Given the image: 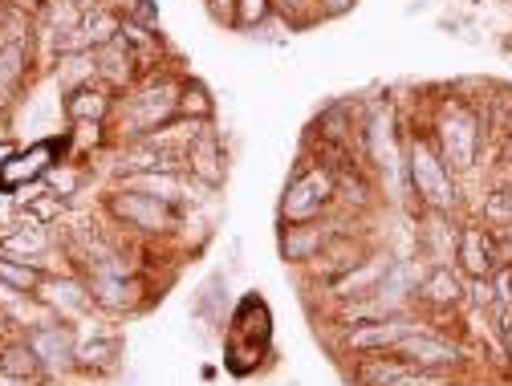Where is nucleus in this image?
Wrapping results in <instances>:
<instances>
[{
    "label": "nucleus",
    "mask_w": 512,
    "mask_h": 386,
    "mask_svg": "<svg viewBox=\"0 0 512 386\" xmlns=\"http://www.w3.org/2000/svg\"><path fill=\"white\" fill-rule=\"evenodd\" d=\"M187 175L200 187H220L228 179V151H224L220 135L212 131V122L187 143Z\"/></svg>",
    "instance_id": "9d476101"
},
{
    "label": "nucleus",
    "mask_w": 512,
    "mask_h": 386,
    "mask_svg": "<svg viewBox=\"0 0 512 386\" xmlns=\"http://www.w3.org/2000/svg\"><path fill=\"white\" fill-rule=\"evenodd\" d=\"M423 305L439 309V313H456L468 305V277L460 269H447V265H431L419 281V293H415Z\"/></svg>",
    "instance_id": "f8f14e48"
},
{
    "label": "nucleus",
    "mask_w": 512,
    "mask_h": 386,
    "mask_svg": "<svg viewBox=\"0 0 512 386\" xmlns=\"http://www.w3.org/2000/svg\"><path fill=\"white\" fill-rule=\"evenodd\" d=\"M403 163H407V191L419 196L427 212H452L460 204V187H456L460 175L439 155L431 131L403 135Z\"/></svg>",
    "instance_id": "f03ea898"
},
{
    "label": "nucleus",
    "mask_w": 512,
    "mask_h": 386,
    "mask_svg": "<svg viewBox=\"0 0 512 386\" xmlns=\"http://www.w3.org/2000/svg\"><path fill=\"white\" fill-rule=\"evenodd\" d=\"M45 179H49V187H53V196H61V200H66V196H74V191H78V183H82V175H78V171H70L66 163L49 167V171H45Z\"/></svg>",
    "instance_id": "c85d7f7f"
},
{
    "label": "nucleus",
    "mask_w": 512,
    "mask_h": 386,
    "mask_svg": "<svg viewBox=\"0 0 512 386\" xmlns=\"http://www.w3.org/2000/svg\"><path fill=\"white\" fill-rule=\"evenodd\" d=\"M0 281H5L13 293H33L37 297V289H41V281H45V273L37 269V265H29V261H21V256H9V252H0Z\"/></svg>",
    "instance_id": "4be33fe9"
},
{
    "label": "nucleus",
    "mask_w": 512,
    "mask_h": 386,
    "mask_svg": "<svg viewBox=\"0 0 512 386\" xmlns=\"http://www.w3.org/2000/svg\"><path fill=\"white\" fill-rule=\"evenodd\" d=\"M118 354H122L118 334H90V338H78L74 366H82V370H110Z\"/></svg>",
    "instance_id": "412c9836"
},
{
    "label": "nucleus",
    "mask_w": 512,
    "mask_h": 386,
    "mask_svg": "<svg viewBox=\"0 0 512 386\" xmlns=\"http://www.w3.org/2000/svg\"><path fill=\"white\" fill-rule=\"evenodd\" d=\"M122 17H126V13L110 9V5H90L86 17H82V25H78L82 45L94 53V49H102L106 41H114V37L122 33Z\"/></svg>",
    "instance_id": "aec40b11"
},
{
    "label": "nucleus",
    "mask_w": 512,
    "mask_h": 386,
    "mask_svg": "<svg viewBox=\"0 0 512 386\" xmlns=\"http://www.w3.org/2000/svg\"><path fill=\"white\" fill-rule=\"evenodd\" d=\"M508 220H512V191H508V187L488 191L484 204H480V224H488V228H504Z\"/></svg>",
    "instance_id": "bb28decb"
},
{
    "label": "nucleus",
    "mask_w": 512,
    "mask_h": 386,
    "mask_svg": "<svg viewBox=\"0 0 512 386\" xmlns=\"http://www.w3.org/2000/svg\"><path fill=\"white\" fill-rule=\"evenodd\" d=\"M273 13H277L293 33H301V29L317 25V21H326V13H322V5H317V0H273Z\"/></svg>",
    "instance_id": "393cba45"
},
{
    "label": "nucleus",
    "mask_w": 512,
    "mask_h": 386,
    "mask_svg": "<svg viewBox=\"0 0 512 386\" xmlns=\"http://www.w3.org/2000/svg\"><path fill=\"white\" fill-rule=\"evenodd\" d=\"M41 370H45V366H41V358L33 354V346H29V342H13V346L0 350V374H5V378L33 382Z\"/></svg>",
    "instance_id": "5701e85b"
},
{
    "label": "nucleus",
    "mask_w": 512,
    "mask_h": 386,
    "mask_svg": "<svg viewBox=\"0 0 512 386\" xmlns=\"http://www.w3.org/2000/svg\"><path fill=\"white\" fill-rule=\"evenodd\" d=\"M508 191H512V179H508Z\"/></svg>",
    "instance_id": "72a5a7b5"
},
{
    "label": "nucleus",
    "mask_w": 512,
    "mask_h": 386,
    "mask_svg": "<svg viewBox=\"0 0 512 386\" xmlns=\"http://www.w3.org/2000/svg\"><path fill=\"white\" fill-rule=\"evenodd\" d=\"M5 5L17 9V13H25V17H37L45 9V0H5Z\"/></svg>",
    "instance_id": "7c9ffc66"
},
{
    "label": "nucleus",
    "mask_w": 512,
    "mask_h": 386,
    "mask_svg": "<svg viewBox=\"0 0 512 386\" xmlns=\"http://www.w3.org/2000/svg\"><path fill=\"white\" fill-rule=\"evenodd\" d=\"M179 86H183V78L147 74V78H139V86L126 90V98L114 102V114L122 122V131H118L122 143H139L155 126L171 122L179 114Z\"/></svg>",
    "instance_id": "7ed1b4c3"
},
{
    "label": "nucleus",
    "mask_w": 512,
    "mask_h": 386,
    "mask_svg": "<svg viewBox=\"0 0 512 386\" xmlns=\"http://www.w3.org/2000/svg\"><path fill=\"white\" fill-rule=\"evenodd\" d=\"M415 330H423V321H415L411 313H391V317H374V321H362V326H350L342 342L358 358L362 354H387Z\"/></svg>",
    "instance_id": "0eeeda50"
},
{
    "label": "nucleus",
    "mask_w": 512,
    "mask_h": 386,
    "mask_svg": "<svg viewBox=\"0 0 512 386\" xmlns=\"http://www.w3.org/2000/svg\"><path fill=\"white\" fill-rule=\"evenodd\" d=\"M395 265V256H362V261L350 269V273H342L338 281H330V289H334V297L338 301H366L374 289H378V281L387 277V269Z\"/></svg>",
    "instance_id": "ddd939ff"
},
{
    "label": "nucleus",
    "mask_w": 512,
    "mask_h": 386,
    "mask_svg": "<svg viewBox=\"0 0 512 386\" xmlns=\"http://www.w3.org/2000/svg\"><path fill=\"white\" fill-rule=\"evenodd\" d=\"M13 155H17V143H0V167H5Z\"/></svg>",
    "instance_id": "2f4dec72"
},
{
    "label": "nucleus",
    "mask_w": 512,
    "mask_h": 386,
    "mask_svg": "<svg viewBox=\"0 0 512 386\" xmlns=\"http://www.w3.org/2000/svg\"><path fill=\"white\" fill-rule=\"evenodd\" d=\"M456 269L464 277H492L500 269V261H496V232L488 224H464L456 232Z\"/></svg>",
    "instance_id": "1a4fd4ad"
},
{
    "label": "nucleus",
    "mask_w": 512,
    "mask_h": 386,
    "mask_svg": "<svg viewBox=\"0 0 512 386\" xmlns=\"http://www.w3.org/2000/svg\"><path fill=\"white\" fill-rule=\"evenodd\" d=\"M431 139L439 147V155L447 159L456 175H468L480 163V151L488 143V122H484V106H472L468 98L447 94L435 110L431 122Z\"/></svg>",
    "instance_id": "f257e3e1"
},
{
    "label": "nucleus",
    "mask_w": 512,
    "mask_h": 386,
    "mask_svg": "<svg viewBox=\"0 0 512 386\" xmlns=\"http://www.w3.org/2000/svg\"><path fill=\"white\" fill-rule=\"evenodd\" d=\"M45 248H49V236H45V224L21 216V224H13L5 236H0V252H9V256H21V261L45 269Z\"/></svg>",
    "instance_id": "a211bd4d"
},
{
    "label": "nucleus",
    "mask_w": 512,
    "mask_h": 386,
    "mask_svg": "<svg viewBox=\"0 0 512 386\" xmlns=\"http://www.w3.org/2000/svg\"><path fill=\"white\" fill-rule=\"evenodd\" d=\"M90 297L98 309L122 313V309H135L139 305V281L135 277H110V273H90Z\"/></svg>",
    "instance_id": "6ab92c4d"
},
{
    "label": "nucleus",
    "mask_w": 512,
    "mask_h": 386,
    "mask_svg": "<svg viewBox=\"0 0 512 386\" xmlns=\"http://www.w3.org/2000/svg\"><path fill=\"white\" fill-rule=\"evenodd\" d=\"M179 114L183 118H200V122H212L216 118V102H212V94H208L204 82L183 78V86H179Z\"/></svg>",
    "instance_id": "b1692460"
},
{
    "label": "nucleus",
    "mask_w": 512,
    "mask_h": 386,
    "mask_svg": "<svg viewBox=\"0 0 512 386\" xmlns=\"http://www.w3.org/2000/svg\"><path fill=\"white\" fill-rule=\"evenodd\" d=\"M334 236H342V232L334 224H326V220L285 224V232H281V256H285L289 265H309V261H317V256L330 248Z\"/></svg>",
    "instance_id": "9b49d317"
},
{
    "label": "nucleus",
    "mask_w": 512,
    "mask_h": 386,
    "mask_svg": "<svg viewBox=\"0 0 512 386\" xmlns=\"http://www.w3.org/2000/svg\"><path fill=\"white\" fill-rule=\"evenodd\" d=\"M25 342L33 346V354L41 358V366H49V370H70V366H74V346H78V338H74V330H66V326H53V321H45V326H33V330L25 334Z\"/></svg>",
    "instance_id": "2eb2a0df"
},
{
    "label": "nucleus",
    "mask_w": 512,
    "mask_h": 386,
    "mask_svg": "<svg viewBox=\"0 0 512 386\" xmlns=\"http://www.w3.org/2000/svg\"><path fill=\"white\" fill-rule=\"evenodd\" d=\"M53 151H57V143H53V139H41V143H33V147L17 151L5 167H0V191H17V187H25V183H37V179L49 171Z\"/></svg>",
    "instance_id": "4468645a"
},
{
    "label": "nucleus",
    "mask_w": 512,
    "mask_h": 386,
    "mask_svg": "<svg viewBox=\"0 0 512 386\" xmlns=\"http://www.w3.org/2000/svg\"><path fill=\"white\" fill-rule=\"evenodd\" d=\"M37 297H41L45 305H53L57 317H82V313L94 305L90 285H86V281H74V277H45L41 289H37Z\"/></svg>",
    "instance_id": "f3484780"
},
{
    "label": "nucleus",
    "mask_w": 512,
    "mask_h": 386,
    "mask_svg": "<svg viewBox=\"0 0 512 386\" xmlns=\"http://www.w3.org/2000/svg\"><path fill=\"white\" fill-rule=\"evenodd\" d=\"M500 232H504V240H508V244H512V220H508V224H504V228H500Z\"/></svg>",
    "instance_id": "473e14b6"
},
{
    "label": "nucleus",
    "mask_w": 512,
    "mask_h": 386,
    "mask_svg": "<svg viewBox=\"0 0 512 386\" xmlns=\"http://www.w3.org/2000/svg\"><path fill=\"white\" fill-rule=\"evenodd\" d=\"M106 208H110V216H114L118 224L135 228V232H151V236L175 228L179 216H183L179 204L155 200V196H147V191H131V187H118L114 196L106 200Z\"/></svg>",
    "instance_id": "39448f33"
},
{
    "label": "nucleus",
    "mask_w": 512,
    "mask_h": 386,
    "mask_svg": "<svg viewBox=\"0 0 512 386\" xmlns=\"http://www.w3.org/2000/svg\"><path fill=\"white\" fill-rule=\"evenodd\" d=\"M114 90L102 82H86L78 90H66V102H61V114H66L74 126L78 122H106L114 114Z\"/></svg>",
    "instance_id": "dca6fc26"
},
{
    "label": "nucleus",
    "mask_w": 512,
    "mask_h": 386,
    "mask_svg": "<svg viewBox=\"0 0 512 386\" xmlns=\"http://www.w3.org/2000/svg\"><path fill=\"white\" fill-rule=\"evenodd\" d=\"M21 212H25L29 220H37V224H53V220L66 216V200L53 196V191H37L29 204H21Z\"/></svg>",
    "instance_id": "cd10ccee"
},
{
    "label": "nucleus",
    "mask_w": 512,
    "mask_h": 386,
    "mask_svg": "<svg viewBox=\"0 0 512 386\" xmlns=\"http://www.w3.org/2000/svg\"><path fill=\"white\" fill-rule=\"evenodd\" d=\"M269 17H273V0H232L228 25L240 29V33H252V29H261Z\"/></svg>",
    "instance_id": "a878e982"
},
{
    "label": "nucleus",
    "mask_w": 512,
    "mask_h": 386,
    "mask_svg": "<svg viewBox=\"0 0 512 386\" xmlns=\"http://www.w3.org/2000/svg\"><path fill=\"white\" fill-rule=\"evenodd\" d=\"M391 354H399L403 362H411V366H419V370H443V374H456L460 366H464V346L460 342H452V338H443V334H435V330H415V334H407Z\"/></svg>",
    "instance_id": "423d86ee"
},
{
    "label": "nucleus",
    "mask_w": 512,
    "mask_h": 386,
    "mask_svg": "<svg viewBox=\"0 0 512 386\" xmlns=\"http://www.w3.org/2000/svg\"><path fill=\"white\" fill-rule=\"evenodd\" d=\"M496 301V289H492V277H468V305L488 313Z\"/></svg>",
    "instance_id": "c756f323"
},
{
    "label": "nucleus",
    "mask_w": 512,
    "mask_h": 386,
    "mask_svg": "<svg viewBox=\"0 0 512 386\" xmlns=\"http://www.w3.org/2000/svg\"><path fill=\"white\" fill-rule=\"evenodd\" d=\"M338 204V175L322 163L297 167L293 179L285 183V200H281V220L285 224H305V220H322Z\"/></svg>",
    "instance_id": "20e7f679"
},
{
    "label": "nucleus",
    "mask_w": 512,
    "mask_h": 386,
    "mask_svg": "<svg viewBox=\"0 0 512 386\" xmlns=\"http://www.w3.org/2000/svg\"><path fill=\"white\" fill-rule=\"evenodd\" d=\"M94 66H98V82L110 90H131V86H139V78H147L139 53L131 49V41L122 33L114 41H106L102 49H94Z\"/></svg>",
    "instance_id": "6e6552de"
}]
</instances>
